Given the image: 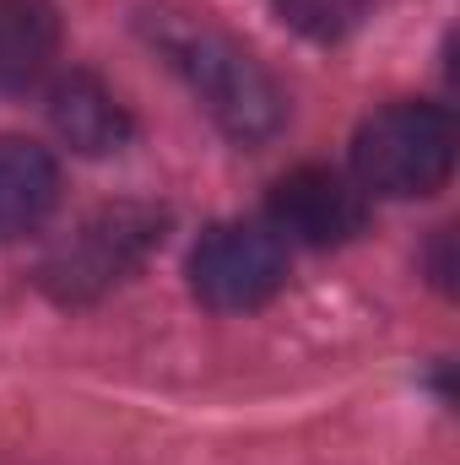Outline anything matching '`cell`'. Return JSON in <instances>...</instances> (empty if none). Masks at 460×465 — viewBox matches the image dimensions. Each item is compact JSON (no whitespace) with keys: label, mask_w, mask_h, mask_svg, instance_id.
Listing matches in <instances>:
<instances>
[{"label":"cell","mask_w":460,"mask_h":465,"mask_svg":"<svg viewBox=\"0 0 460 465\" xmlns=\"http://www.w3.org/2000/svg\"><path fill=\"white\" fill-rule=\"evenodd\" d=\"M146 33L163 49V60L185 76V87L201 98V109L217 119L223 135H233L238 146H255L282 130V119H287L282 87L228 33H217L212 22H195L185 11H152Z\"/></svg>","instance_id":"obj_1"},{"label":"cell","mask_w":460,"mask_h":465,"mask_svg":"<svg viewBox=\"0 0 460 465\" xmlns=\"http://www.w3.org/2000/svg\"><path fill=\"white\" fill-rule=\"evenodd\" d=\"M168 232V212L152 201H115L98 206L87 223H76V232H65L44 265H38V287L55 303H98L104 292H115L119 282H130L152 249Z\"/></svg>","instance_id":"obj_2"},{"label":"cell","mask_w":460,"mask_h":465,"mask_svg":"<svg viewBox=\"0 0 460 465\" xmlns=\"http://www.w3.org/2000/svg\"><path fill=\"white\" fill-rule=\"evenodd\" d=\"M455 168V114L445 104H390L368 114L352 135V173L357 190L385 201L434 195Z\"/></svg>","instance_id":"obj_3"},{"label":"cell","mask_w":460,"mask_h":465,"mask_svg":"<svg viewBox=\"0 0 460 465\" xmlns=\"http://www.w3.org/2000/svg\"><path fill=\"white\" fill-rule=\"evenodd\" d=\"M282 282H287V243L260 223H217L190 249V292L217 314L271 303Z\"/></svg>","instance_id":"obj_4"},{"label":"cell","mask_w":460,"mask_h":465,"mask_svg":"<svg viewBox=\"0 0 460 465\" xmlns=\"http://www.w3.org/2000/svg\"><path fill=\"white\" fill-rule=\"evenodd\" d=\"M271 232L276 238H293V243H309V249H336L346 238H357L368 223V201L363 190L342 179L336 168H320V163H304L293 173H282L271 184Z\"/></svg>","instance_id":"obj_5"},{"label":"cell","mask_w":460,"mask_h":465,"mask_svg":"<svg viewBox=\"0 0 460 465\" xmlns=\"http://www.w3.org/2000/svg\"><path fill=\"white\" fill-rule=\"evenodd\" d=\"M49 124L82 157H109V152H119L130 141L125 104H119L93 71H71V76L55 82V93H49Z\"/></svg>","instance_id":"obj_6"},{"label":"cell","mask_w":460,"mask_h":465,"mask_svg":"<svg viewBox=\"0 0 460 465\" xmlns=\"http://www.w3.org/2000/svg\"><path fill=\"white\" fill-rule=\"evenodd\" d=\"M55 201H60L55 157L27 135H0V243L44 228Z\"/></svg>","instance_id":"obj_7"},{"label":"cell","mask_w":460,"mask_h":465,"mask_svg":"<svg viewBox=\"0 0 460 465\" xmlns=\"http://www.w3.org/2000/svg\"><path fill=\"white\" fill-rule=\"evenodd\" d=\"M60 49V11L49 0H0V93H27Z\"/></svg>","instance_id":"obj_8"},{"label":"cell","mask_w":460,"mask_h":465,"mask_svg":"<svg viewBox=\"0 0 460 465\" xmlns=\"http://www.w3.org/2000/svg\"><path fill=\"white\" fill-rule=\"evenodd\" d=\"M271 11L315 44H342L346 33H357L368 22L374 0H271Z\"/></svg>","instance_id":"obj_9"},{"label":"cell","mask_w":460,"mask_h":465,"mask_svg":"<svg viewBox=\"0 0 460 465\" xmlns=\"http://www.w3.org/2000/svg\"><path fill=\"white\" fill-rule=\"evenodd\" d=\"M450 243H455V228H439V232H434V254H428V265H434L439 292H455V260H450Z\"/></svg>","instance_id":"obj_10"}]
</instances>
